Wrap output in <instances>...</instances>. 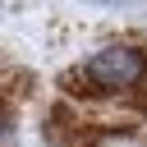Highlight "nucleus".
Listing matches in <instances>:
<instances>
[{
  "label": "nucleus",
  "mask_w": 147,
  "mask_h": 147,
  "mask_svg": "<svg viewBox=\"0 0 147 147\" xmlns=\"http://www.w3.org/2000/svg\"><path fill=\"white\" fill-rule=\"evenodd\" d=\"M147 60L133 51V46H110V51H96L87 60V74L101 83V87H133L142 78Z\"/></svg>",
  "instance_id": "obj_1"
},
{
  "label": "nucleus",
  "mask_w": 147,
  "mask_h": 147,
  "mask_svg": "<svg viewBox=\"0 0 147 147\" xmlns=\"http://www.w3.org/2000/svg\"><path fill=\"white\" fill-rule=\"evenodd\" d=\"M0 129H5V115H0Z\"/></svg>",
  "instance_id": "obj_2"
}]
</instances>
